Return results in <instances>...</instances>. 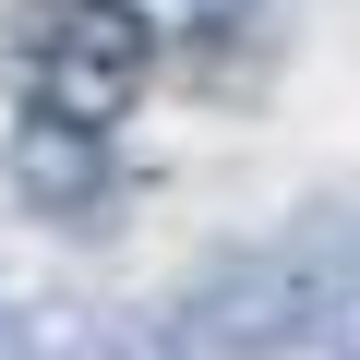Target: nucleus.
<instances>
[{"instance_id":"obj_1","label":"nucleus","mask_w":360,"mask_h":360,"mask_svg":"<svg viewBox=\"0 0 360 360\" xmlns=\"http://www.w3.org/2000/svg\"><path fill=\"white\" fill-rule=\"evenodd\" d=\"M144 13L132 0H0V84L60 132H108L144 96Z\"/></svg>"}]
</instances>
